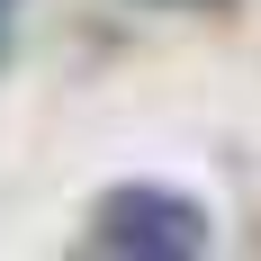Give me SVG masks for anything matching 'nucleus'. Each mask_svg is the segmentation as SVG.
I'll use <instances>...</instances> for the list:
<instances>
[{"label":"nucleus","mask_w":261,"mask_h":261,"mask_svg":"<svg viewBox=\"0 0 261 261\" xmlns=\"http://www.w3.org/2000/svg\"><path fill=\"white\" fill-rule=\"evenodd\" d=\"M90 243L126 261H189V252H207V207L162 180H117L90 207Z\"/></svg>","instance_id":"obj_1"},{"label":"nucleus","mask_w":261,"mask_h":261,"mask_svg":"<svg viewBox=\"0 0 261 261\" xmlns=\"http://www.w3.org/2000/svg\"><path fill=\"white\" fill-rule=\"evenodd\" d=\"M162 9H207V0H162Z\"/></svg>","instance_id":"obj_2"},{"label":"nucleus","mask_w":261,"mask_h":261,"mask_svg":"<svg viewBox=\"0 0 261 261\" xmlns=\"http://www.w3.org/2000/svg\"><path fill=\"white\" fill-rule=\"evenodd\" d=\"M0 18H9V0H0Z\"/></svg>","instance_id":"obj_3"}]
</instances>
